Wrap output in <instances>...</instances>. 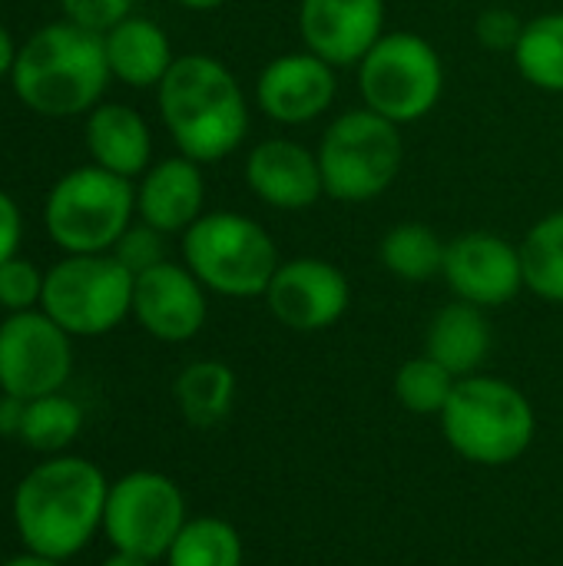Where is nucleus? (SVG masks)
Wrapping results in <instances>:
<instances>
[{
	"mask_svg": "<svg viewBox=\"0 0 563 566\" xmlns=\"http://www.w3.org/2000/svg\"><path fill=\"white\" fill-rule=\"evenodd\" d=\"M156 103L176 153L199 166L229 159L249 136L252 103L212 53H179L156 86Z\"/></svg>",
	"mask_w": 563,
	"mask_h": 566,
	"instance_id": "nucleus-1",
	"label": "nucleus"
},
{
	"mask_svg": "<svg viewBox=\"0 0 563 566\" xmlns=\"http://www.w3.org/2000/svg\"><path fill=\"white\" fill-rule=\"evenodd\" d=\"M110 484L103 471L76 454H53L30 468L13 491V527L27 551L70 560L103 531Z\"/></svg>",
	"mask_w": 563,
	"mask_h": 566,
	"instance_id": "nucleus-2",
	"label": "nucleus"
},
{
	"mask_svg": "<svg viewBox=\"0 0 563 566\" xmlns=\"http://www.w3.org/2000/svg\"><path fill=\"white\" fill-rule=\"evenodd\" d=\"M110 80L103 33L83 30L70 20L46 23L27 36L10 70L17 99L30 113L50 119L86 116L103 103Z\"/></svg>",
	"mask_w": 563,
	"mask_h": 566,
	"instance_id": "nucleus-3",
	"label": "nucleus"
},
{
	"mask_svg": "<svg viewBox=\"0 0 563 566\" xmlns=\"http://www.w3.org/2000/svg\"><path fill=\"white\" fill-rule=\"evenodd\" d=\"M183 265L222 298H259L265 295L275 269L279 245L269 229L236 209L202 212L179 235Z\"/></svg>",
	"mask_w": 563,
	"mask_h": 566,
	"instance_id": "nucleus-4",
	"label": "nucleus"
},
{
	"mask_svg": "<svg viewBox=\"0 0 563 566\" xmlns=\"http://www.w3.org/2000/svg\"><path fill=\"white\" fill-rule=\"evenodd\" d=\"M315 156L325 196L342 206H365L398 182L405 166V136L402 126L368 106H352L322 129Z\"/></svg>",
	"mask_w": 563,
	"mask_h": 566,
	"instance_id": "nucleus-5",
	"label": "nucleus"
},
{
	"mask_svg": "<svg viewBox=\"0 0 563 566\" xmlns=\"http://www.w3.org/2000/svg\"><path fill=\"white\" fill-rule=\"evenodd\" d=\"M358 99L395 126L421 123L445 96V60L415 30H385L355 66Z\"/></svg>",
	"mask_w": 563,
	"mask_h": 566,
	"instance_id": "nucleus-6",
	"label": "nucleus"
},
{
	"mask_svg": "<svg viewBox=\"0 0 563 566\" xmlns=\"http://www.w3.org/2000/svg\"><path fill=\"white\" fill-rule=\"evenodd\" d=\"M441 428L448 444L488 468H501L518 461L534 441V408L531 401L508 381L471 375L458 378L445 411Z\"/></svg>",
	"mask_w": 563,
	"mask_h": 566,
	"instance_id": "nucleus-7",
	"label": "nucleus"
},
{
	"mask_svg": "<svg viewBox=\"0 0 563 566\" xmlns=\"http://www.w3.org/2000/svg\"><path fill=\"white\" fill-rule=\"evenodd\" d=\"M136 186L100 166H76L53 182L43 202V226L66 255L113 252L119 235L133 226Z\"/></svg>",
	"mask_w": 563,
	"mask_h": 566,
	"instance_id": "nucleus-8",
	"label": "nucleus"
},
{
	"mask_svg": "<svg viewBox=\"0 0 563 566\" xmlns=\"http://www.w3.org/2000/svg\"><path fill=\"white\" fill-rule=\"evenodd\" d=\"M136 275L113 255H63L43 275L40 308L70 335L96 338L110 335L133 315Z\"/></svg>",
	"mask_w": 563,
	"mask_h": 566,
	"instance_id": "nucleus-9",
	"label": "nucleus"
},
{
	"mask_svg": "<svg viewBox=\"0 0 563 566\" xmlns=\"http://www.w3.org/2000/svg\"><path fill=\"white\" fill-rule=\"evenodd\" d=\"M186 527V501L183 491L156 471H133L110 484L103 534L113 551L139 554L146 560H159L176 544Z\"/></svg>",
	"mask_w": 563,
	"mask_h": 566,
	"instance_id": "nucleus-10",
	"label": "nucleus"
},
{
	"mask_svg": "<svg viewBox=\"0 0 563 566\" xmlns=\"http://www.w3.org/2000/svg\"><path fill=\"white\" fill-rule=\"evenodd\" d=\"M73 371L70 335L43 312H13L0 322V391L20 401L63 391Z\"/></svg>",
	"mask_w": 563,
	"mask_h": 566,
	"instance_id": "nucleus-11",
	"label": "nucleus"
},
{
	"mask_svg": "<svg viewBox=\"0 0 563 566\" xmlns=\"http://www.w3.org/2000/svg\"><path fill=\"white\" fill-rule=\"evenodd\" d=\"M338 99V70L322 56L289 50L272 56L252 86V106L275 126L319 123Z\"/></svg>",
	"mask_w": 563,
	"mask_h": 566,
	"instance_id": "nucleus-12",
	"label": "nucleus"
},
{
	"mask_svg": "<svg viewBox=\"0 0 563 566\" xmlns=\"http://www.w3.org/2000/svg\"><path fill=\"white\" fill-rule=\"evenodd\" d=\"M262 298L279 325L292 332H322L342 322V315L348 312L352 285L335 262L299 255L279 262Z\"/></svg>",
	"mask_w": 563,
	"mask_h": 566,
	"instance_id": "nucleus-13",
	"label": "nucleus"
},
{
	"mask_svg": "<svg viewBox=\"0 0 563 566\" xmlns=\"http://www.w3.org/2000/svg\"><path fill=\"white\" fill-rule=\"evenodd\" d=\"M441 279L461 302H471L478 308L508 305L524 289L521 245L488 229L461 232L445 249Z\"/></svg>",
	"mask_w": 563,
	"mask_h": 566,
	"instance_id": "nucleus-14",
	"label": "nucleus"
},
{
	"mask_svg": "<svg viewBox=\"0 0 563 566\" xmlns=\"http://www.w3.org/2000/svg\"><path fill=\"white\" fill-rule=\"evenodd\" d=\"M388 0H299L302 46L335 70L358 66L362 56L382 40Z\"/></svg>",
	"mask_w": 563,
	"mask_h": 566,
	"instance_id": "nucleus-15",
	"label": "nucleus"
},
{
	"mask_svg": "<svg viewBox=\"0 0 563 566\" xmlns=\"http://www.w3.org/2000/svg\"><path fill=\"white\" fill-rule=\"evenodd\" d=\"M209 315L206 285L183 262H159L133 282V318L156 342L179 345L202 332Z\"/></svg>",
	"mask_w": 563,
	"mask_h": 566,
	"instance_id": "nucleus-16",
	"label": "nucleus"
},
{
	"mask_svg": "<svg viewBox=\"0 0 563 566\" xmlns=\"http://www.w3.org/2000/svg\"><path fill=\"white\" fill-rule=\"evenodd\" d=\"M249 192L275 212H305L325 196L315 149L292 136L259 139L242 163Z\"/></svg>",
	"mask_w": 563,
	"mask_h": 566,
	"instance_id": "nucleus-17",
	"label": "nucleus"
},
{
	"mask_svg": "<svg viewBox=\"0 0 563 566\" xmlns=\"http://www.w3.org/2000/svg\"><path fill=\"white\" fill-rule=\"evenodd\" d=\"M206 212V176L202 166L176 153L156 159L136 182L139 222L163 235H183Z\"/></svg>",
	"mask_w": 563,
	"mask_h": 566,
	"instance_id": "nucleus-18",
	"label": "nucleus"
},
{
	"mask_svg": "<svg viewBox=\"0 0 563 566\" xmlns=\"http://www.w3.org/2000/svg\"><path fill=\"white\" fill-rule=\"evenodd\" d=\"M93 166L123 179H136L153 166V133L139 109L126 103H100L86 113L83 126Z\"/></svg>",
	"mask_w": 563,
	"mask_h": 566,
	"instance_id": "nucleus-19",
	"label": "nucleus"
},
{
	"mask_svg": "<svg viewBox=\"0 0 563 566\" xmlns=\"http://www.w3.org/2000/svg\"><path fill=\"white\" fill-rule=\"evenodd\" d=\"M110 76L129 90H156L169 66L176 63L169 33L153 20L129 13L113 30L103 33Z\"/></svg>",
	"mask_w": 563,
	"mask_h": 566,
	"instance_id": "nucleus-20",
	"label": "nucleus"
},
{
	"mask_svg": "<svg viewBox=\"0 0 563 566\" xmlns=\"http://www.w3.org/2000/svg\"><path fill=\"white\" fill-rule=\"evenodd\" d=\"M491 352V325L484 308L455 298L451 305L438 308L428 325L425 355L445 365L455 378H471Z\"/></svg>",
	"mask_w": 563,
	"mask_h": 566,
	"instance_id": "nucleus-21",
	"label": "nucleus"
},
{
	"mask_svg": "<svg viewBox=\"0 0 563 566\" xmlns=\"http://www.w3.org/2000/svg\"><path fill=\"white\" fill-rule=\"evenodd\" d=\"M511 60L528 86L563 96V10L524 20V33Z\"/></svg>",
	"mask_w": 563,
	"mask_h": 566,
	"instance_id": "nucleus-22",
	"label": "nucleus"
},
{
	"mask_svg": "<svg viewBox=\"0 0 563 566\" xmlns=\"http://www.w3.org/2000/svg\"><path fill=\"white\" fill-rule=\"evenodd\" d=\"M176 405L183 411V418L196 428H212L219 424L236 401V375L229 365L222 361H192L179 371L176 385H173Z\"/></svg>",
	"mask_w": 563,
	"mask_h": 566,
	"instance_id": "nucleus-23",
	"label": "nucleus"
},
{
	"mask_svg": "<svg viewBox=\"0 0 563 566\" xmlns=\"http://www.w3.org/2000/svg\"><path fill=\"white\" fill-rule=\"evenodd\" d=\"M448 242L425 222H398L378 242V259L402 282H428L445 269Z\"/></svg>",
	"mask_w": 563,
	"mask_h": 566,
	"instance_id": "nucleus-24",
	"label": "nucleus"
},
{
	"mask_svg": "<svg viewBox=\"0 0 563 566\" xmlns=\"http://www.w3.org/2000/svg\"><path fill=\"white\" fill-rule=\"evenodd\" d=\"M524 289L563 305V209L544 212L521 239Z\"/></svg>",
	"mask_w": 563,
	"mask_h": 566,
	"instance_id": "nucleus-25",
	"label": "nucleus"
},
{
	"mask_svg": "<svg viewBox=\"0 0 563 566\" xmlns=\"http://www.w3.org/2000/svg\"><path fill=\"white\" fill-rule=\"evenodd\" d=\"M80 431H83V408L63 391L27 401L20 441L30 451L50 454V458L66 454V448L80 438Z\"/></svg>",
	"mask_w": 563,
	"mask_h": 566,
	"instance_id": "nucleus-26",
	"label": "nucleus"
},
{
	"mask_svg": "<svg viewBox=\"0 0 563 566\" xmlns=\"http://www.w3.org/2000/svg\"><path fill=\"white\" fill-rule=\"evenodd\" d=\"M169 566H242V537L219 517L186 521L166 554Z\"/></svg>",
	"mask_w": 563,
	"mask_h": 566,
	"instance_id": "nucleus-27",
	"label": "nucleus"
},
{
	"mask_svg": "<svg viewBox=\"0 0 563 566\" xmlns=\"http://www.w3.org/2000/svg\"><path fill=\"white\" fill-rule=\"evenodd\" d=\"M458 378L431 355L411 358L395 375V395L411 415H441Z\"/></svg>",
	"mask_w": 563,
	"mask_h": 566,
	"instance_id": "nucleus-28",
	"label": "nucleus"
},
{
	"mask_svg": "<svg viewBox=\"0 0 563 566\" xmlns=\"http://www.w3.org/2000/svg\"><path fill=\"white\" fill-rule=\"evenodd\" d=\"M43 275L30 259L13 255L7 262H0V308L7 315L13 312H33L40 308L43 298Z\"/></svg>",
	"mask_w": 563,
	"mask_h": 566,
	"instance_id": "nucleus-29",
	"label": "nucleus"
},
{
	"mask_svg": "<svg viewBox=\"0 0 563 566\" xmlns=\"http://www.w3.org/2000/svg\"><path fill=\"white\" fill-rule=\"evenodd\" d=\"M113 255H116L133 275H143V272H149L153 265L166 262V235H163L159 229L146 226V222H133V226L119 235V242L113 245Z\"/></svg>",
	"mask_w": 563,
	"mask_h": 566,
	"instance_id": "nucleus-30",
	"label": "nucleus"
},
{
	"mask_svg": "<svg viewBox=\"0 0 563 566\" xmlns=\"http://www.w3.org/2000/svg\"><path fill=\"white\" fill-rule=\"evenodd\" d=\"M524 33V20L508 10V7H488L478 13L475 20V40L488 50V53H514L518 40Z\"/></svg>",
	"mask_w": 563,
	"mask_h": 566,
	"instance_id": "nucleus-31",
	"label": "nucleus"
},
{
	"mask_svg": "<svg viewBox=\"0 0 563 566\" xmlns=\"http://www.w3.org/2000/svg\"><path fill=\"white\" fill-rule=\"evenodd\" d=\"M133 3L136 0H60V10L63 20L93 33H106L133 13Z\"/></svg>",
	"mask_w": 563,
	"mask_h": 566,
	"instance_id": "nucleus-32",
	"label": "nucleus"
},
{
	"mask_svg": "<svg viewBox=\"0 0 563 566\" xmlns=\"http://www.w3.org/2000/svg\"><path fill=\"white\" fill-rule=\"evenodd\" d=\"M23 239V216L10 192L0 189V262L13 259Z\"/></svg>",
	"mask_w": 563,
	"mask_h": 566,
	"instance_id": "nucleus-33",
	"label": "nucleus"
},
{
	"mask_svg": "<svg viewBox=\"0 0 563 566\" xmlns=\"http://www.w3.org/2000/svg\"><path fill=\"white\" fill-rule=\"evenodd\" d=\"M23 411H27V401L0 391V438H20Z\"/></svg>",
	"mask_w": 563,
	"mask_h": 566,
	"instance_id": "nucleus-34",
	"label": "nucleus"
},
{
	"mask_svg": "<svg viewBox=\"0 0 563 566\" xmlns=\"http://www.w3.org/2000/svg\"><path fill=\"white\" fill-rule=\"evenodd\" d=\"M17 43H13V36H10V30L0 23V80L7 76L10 80V70H13V60H17Z\"/></svg>",
	"mask_w": 563,
	"mask_h": 566,
	"instance_id": "nucleus-35",
	"label": "nucleus"
},
{
	"mask_svg": "<svg viewBox=\"0 0 563 566\" xmlns=\"http://www.w3.org/2000/svg\"><path fill=\"white\" fill-rule=\"evenodd\" d=\"M0 566H60V560L43 557V554H33V551H23V554H17V557L3 560Z\"/></svg>",
	"mask_w": 563,
	"mask_h": 566,
	"instance_id": "nucleus-36",
	"label": "nucleus"
},
{
	"mask_svg": "<svg viewBox=\"0 0 563 566\" xmlns=\"http://www.w3.org/2000/svg\"><path fill=\"white\" fill-rule=\"evenodd\" d=\"M103 566H153V560H146V557H139V554H126V551H113Z\"/></svg>",
	"mask_w": 563,
	"mask_h": 566,
	"instance_id": "nucleus-37",
	"label": "nucleus"
},
{
	"mask_svg": "<svg viewBox=\"0 0 563 566\" xmlns=\"http://www.w3.org/2000/svg\"><path fill=\"white\" fill-rule=\"evenodd\" d=\"M173 3L183 7V10H192V13H209V10H219L229 0H173Z\"/></svg>",
	"mask_w": 563,
	"mask_h": 566,
	"instance_id": "nucleus-38",
	"label": "nucleus"
},
{
	"mask_svg": "<svg viewBox=\"0 0 563 566\" xmlns=\"http://www.w3.org/2000/svg\"><path fill=\"white\" fill-rule=\"evenodd\" d=\"M0 312H3V308H0Z\"/></svg>",
	"mask_w": 563,
	"mask_h": 566,
	"instance_id": "nucleus-39",
	"label": "nucleus"
}]
</instances>
